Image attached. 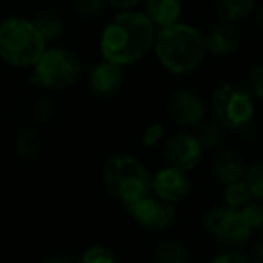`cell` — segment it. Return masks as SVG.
<instances>
[{
  "mask_svg": "<svg viewBox=\"0 0 263 263\" xmlns=\"http://www.w3.org/2000/svg\"><path fill=\"white\" fill-rule=\"evenodd\" d=\"M156 27L140 11H122L106 25L101 36V54L106 61L129 66L153 50Z\"/></svg>",
  "mask_w": 263,
  "mask_h": 263,
  "instance_id": "obj_1",
  "label": "cell"
},
{
  "mask_svg": "<svg viewBox=\"0 0 263 263\" xmlns=\"http://www.w3.org/2000/svg\"><path fill=\"white\" fill-rule=\"evenodd\" d=\"M153 50L159 65L174 76H186L195 72L208 54L204 36L195 27L183 22L159 27Z\"/></svg>",
  "mask_w": 263,
  "mask_h": 263,
  "instance_id": "obj_2",
  "label": "cell"
},
{
  "mask_svg": "<svg viewBox=\"0 0 263 263\" xmlns=\"http://www.w3.org/2000/svg\"><path fill=\"white\" fill-rule=\"evenodd\" d=\"M151 177L149 168L131 154H115L102 165V184L107 195L124 208L151 194Z\"/></svg>",
  "mask_w": 263,
  "mask_h": 263,
  "instance_id": "obj_3",
  "label": "cell"
},
{
  "mask_svg": "<svg viewBox=\"0 0 263 263\" xmlns=\"http://www.w3.org/2000/svg\"><path fill=\"white\" fill-rule=\"evenodd\" d=\"M45 50V40L31 20L9 16L0 24V58L11 66H34Z\"/></svg>",
  "mask_w": 263,
  "mask_h": 263,
  "instance_id": "obj_4",
  "label": "cell"
},
{
  "mask_svg": "<svg viewBox=\"0 0 263 263\" xmlns=\"http://www.w3.org/2000/svg\"><path fill=\"white\" fill-rule=\"evenodd\" d=\"M213 118L226 131H246L254 120L256 104L246 84L220 83L210 97Z\"/></svg>",
  "mask_w": 263,
  "mask_h": 263,
  "instance_id": "obj_5",
  "label": "cell"
},
{
  "mask_svg": "<svg viewBox=\"0 0 263 263\" xmlns=\"http://www.w3.org/2000/svg\"><path fill=\"white\" fill-rule=\"evenodd\" d=\"M202 229L213 242L222 247L242 249L251 242L254 231L246 220L242 210L220 204L211 206L202 215Z\"/></svg>",
  "mask_w": 263,
  "mask_h": 263,
  "instance_id": "obj_6",
  "label": "cell"
},
{
  "mask_svg": "<svg viewBox=\"0 0 263 263\" xmlns=\"http://www.w3.org/2000/svg\"><path fill=\"white\" fill-rule=\"evenodd\" d=\"M81 76V61L65 49H45L34 63V79L47 90H65Z\"/></svg>",
  "mask_w": 263,
  "mask_h": 263,
  "instance_id": "obj_7",
  "label": "cell"
},
{
  "mask_svg": "<svg viewBox=\"0 0 263 263\" xmlns=\"http://www.w3.org/2000/svg\"><path fill=\"white\" fill-rule=\"evenodd\" d=\"M166 115L179 129H195L199 124L206 120L208 104L192 88H177L166 99Z\"/></svg>",
  "mask_w": 263,
  "mask_h": 263,
  "instance_id": "obj_8",
  "label": "cell"
},
{
  "mask_svg": "<svg viewBox=\"0 0 263 263\" xmlns=\"http://www.w3.org/2000/svg\"><path fill=\"white\" fill-rule=\"evenodd\" d=\"M202 154L204 151L195 133H192L190 129H179L163 140V161L183 172H194L201 163Z\"/></svg>",
  "mask_w": 263,
  "mask_h": 263,
  "instance_id": "obj_9",
  "label": "cell"
},
{
  "mask_svg": "<svg viewBox=\"0 0 263 263\" xmlns=\"http://www.w3.org/2000/svg\"><path fill=\"white\" fill-rule=\"evenodd\" d=\"M125 210L131 215L135 224L147 231H165V229L172 228L177 217L176 204L161 201L153 194L138 199Z\"/></svg>",
  "mask_w": 263,
  "mask_h": 263,
  "instance_id": "obj_10",
  "label": "cell"
},
{
  "mask_svg": "<svg viewBox=\"0 0 263 263\" xmlns=\"http://www.w3.org/2000/svg\"><path fill=\"white\" fill-rule=\"evenodd\" d=\"M194 190V181L190 174L174 166H163L151 177V194L170 204H179L186 201Z\"/></svg>",
  "mask_w": 263,
  "mask_h": 263,
  "instance_id": "obj_11",
  "label": "cell"
},
{
  "mask_svg": "<svg viewBox=\"0 0 263 263\" xmlns=\"http://www.w3.org/2000/svg\"><path fill=\"white\" fill-rule=\"evenodd\" d=\"M204 36L206 52L211 55H229L238 50L242 43V29L236 22H229L220 18L208 29Z\"/></svg>",
  "mask_w": 263,
  "mask_h": 263,
  "instance_id": "obj_12",
  "label": "cell"
},
{
  "mask_svg": "<svg viewBox=\"0 0 263 263\" xmlns=\"http://www.w3.org/2000/svg\"><path fill=\"white\" fill-rule=\"evenodd\" d=\"M246 166L247 161L243 158V154L238 149H233V147H220V149H217L210 161L211 176L222 186L243 179Z\"/></svg>",
  "mask_w": 263,
  "mask_h": 263,
  "instance_id": "obj_13",
  "label": "cell"
},
{
  "mask_svg": "<svg viewBox=\"0 0 263 263\" xmlns=\"http://www.w3.org/2000/svg\"><path fill=\"white\" fill-rule=\"evenodd\" d=\"M124 66L111 61H101L90 72V88L101 97H111L124 86Z\"/></svg>",
  "mask_w": 263,
  "mask_h": 263,
  "instance_id": "obj_14",
  "label": "cell"
},
{
  "mask_svg": "<svg viewBox=\"0 0 263 263\" xmlns=\"http://www.w3.org/2000/svg\"><path fill=\"white\" fill-rule=\"evenodd\" d=\"M183 0H145V16L154 27H166L181 20Z\"/></svg>",
  "mask_w": 263,
  "mask_h": 263,
  "instance_id": "obj_15",
  "label": "cell"
},
{
  "mask_svg": "<svg viewBox=\"0 0 263 263\" xmlns=\"http://www.w3.org/2000/svg\"><path fill=\"white\" fill-rule=\"evenodd\" d=\"M192 251L177 238H163L154 246L151 263H192Z\"/></svg>",
  "mask_w": 263,
  "mask_h": 263,
  "instance_id": "obj_16",
  "label": "cell"
},
{
  "mask_svg": "<svg viewBox=\"0 0 263 263\" xmlns=\"http://www.w3.org/2000/svg\"><path fill=\"white\" fill-rule=\"evenodd\" d=\"M218 16L229 22H243L256 9V0H213Z\"/></svg>",
  "mask_w": 263,
  "mask_h": 263,
  "instance_id": "obj_17",
  "label": "cell"
},
{
  "mask_svg": "<svg viewBox=\"0 0 263 263\" xmlns=\"http://www.w3.org/2000/svg\"><path fill=\"white\" fill-rule=\"evenodd\" d=\"M195 136L201 143L202 151H217L224 147L228 140V131L217 120H204L195 127Z\"/></svg>",
  "mask_w": 263,
  "mask_h": 263,
  "instance_id": "obj_18",
  "label": "cell"
},
{
  "mask_svg": "<svg viewBox=\"0 0 263 263\" xmlns=\"http://www.w3.org/2000/svg\"><path fill=\"white\" fill-rule=\"evenodd\" d=\"M43 149V138L36 129H24L20 135L16 136L14 142V151H16L18 158L31 161L40 156Z\"/></svg>",
  "mask_w": 263,
  "mask_h": 263,
  "instance_id": "obj_19",
  "label": "cell"
},
{
  "mask_svg": "<svg viewBox=\"0 0 263 263\" xmlns=\"http://www.w3.org/2000/svg\"><path fill=\"white\" fill-rule=\"evenodd\" d=\"M222 204L229 206V208L242 210L253 201V195H251L249 186L246 184V181L240 179L235 183H229L222 186Z\"/></svg>",
  "mask_w": 263,
  "mask_h": 263,
  "instance_id": "obj_20",
  "label": "cell"
},
{
  "mask_svg": "<svg viewBox=\"0 0 263 263\" xmlns=\"http://www.w3.org/2000/svg\"><path fill=\"white\" fill-rule=\"evenodd\" d=\"M34 27L38 29V32L42 34V38L47 42H54L61 36L63 32V20L55 13H42L36 16V20H32Z\"/></svg>",
  "mask_w": 263,
  "mask_h": 263,
  "instance_id": "obj_21",
  "label": "cell"
},
{
  "mask_svg": "<svg viewBox=\"0 0 263 263\" xmlns=\"http://www.w3.org/2000/svg\"><path fill=\"white\" fill-rule=\"evenodd\" d=\"M243 181L249 186L253 201H263V158L247 163Z\"/></svg>",
  "mask_w": 263,
  "mask_h": 263,
  "instance_id": "obj_22",
  "label": "cell"
},
{
  "mask_svg": "<svg viewBox=\"0 0 263 263\" xmlns=\"http://www.w3.org/2000/svg\"><path fill=\"white\" fill-rule=\"evenodd\" d=\"M76 263H118V258L111 247L95 243L86 247Z\"/></svg>",
  "mask_w": 263,
  "mask_h": 263,
  "instance_id": "obj_23",
  "label": "cell"
},
{
  "mask_svg": "<svg viewBox=\"0 0 263 263\" xmlns=\"http://www.w3.org/2000/svg\"><path fill=\"white\" fill-rule=\"evenodd\" d=\"M165 136H166L165 124L163 122H153L142 133V145L147 147V149H154V147H158L165 140Z\"/></svg>",
  "mask_w": 263,
  "mask_h": 263,
  "instance_id": "obj_24",
  "label": "cell"
},
{
  "mask_svg": "<svg viewBox=\"0 0 263 263\" xmlns=\"http://www.w3.org/2000/svg\"><path fill=\"white\" fill-rule=\"evenodd\" d=\"M106 9V0H77L76 13L79 18L91 20V18L101 16V13Z\"/></svg>",
  "mask_w": 263,
  "mask_h": 263,
  "instance_id": "obj_25",
  "label": "cell"
},
{
  "mask_svg": "<svg viewBox=\"0 0 263 263\" xmlns=\"http://www.w3.org/2000/svg\"><path fill=\"white\" fill-rule=\"evenodd\" d=\"M242 213L254 233H263V201H251L242 208Z\"/></svg>",
  "mask_w": 263,
  "mask_h": 263,
  "instance_id": "obj_26",
  "label": "cell"
},
{
  "mask_svg": "<svg viewBox=\"0 0 263 263\" xmlns=\"http://www.w3.org/2000/svg\"><path fill=\"white\" fill-rule=\"evenodd\" d=\"M246 86L254 99L263 101V63H258L249 70Z\"/></svg>",
  "mask_w": 263,
  "mask_h": 263,
  "instance_id": "obj_27",
  "label": "cell"
},
{
  "mask_svg": "<svg viewBox=\"0 0 263 263\" xmlns=\"http://www.w3.org/2000/svg\"><path fill=\"white\" fill-rule=\"evenodd\" d=\"M208 263H249V258H247L240 249L224 247L222 251L215 253L213 256L210 258Z\"/></svg>",
  "mask_w": 263,
  "mask_h": 263,
  "instance_id": "obj_28",
  "label": "cell"
},
{
  "mask_svg": "<svg viewBox=\"0 0 263 263\" xmlns=\"http://www.w3.org/2000/svg\"><path fill=\"white\" fill-rule=\"evenodd\" d=\"M247 258H249V263H263V233L260 238L254 240L253 247H251V254Z\"/></svg>",
  "mask_w": 263,
  "mask_h": 263,
  "instance_id": "obj_29",
  "label": "cell"
},
{
  "mask_svg": "<svg viewBox=\"0 0 263 263\" xmlns=\"http://www.w3.org/2000/svg\"><path fill=\"white\" fill-rule=\"evenodd\" d=\"M52 101H42L38 104V111H36V117H38L40 122H45L50 118V115H52V104H50Z\"/></svg>",
  "mask_w": 263,
  "mask_h": 263,
  "instance_id": "obj_30",
  "label": "cell"
},
{
  "mask_svg": "<svg viewBox=\"0 0 263 263\" xmlns=\"http://www.w3.org/2000/svg\"><path fill=\"white\" fill-rule=\"evenodd\" d=\"M142 0H106V4H109L111 7H117L122 11H129L133 7H136Z\"/></svg>",
  "mask_w": 263,
  "mask_h": 263,
  "instance_id": "obj_31",
  "label": "cell"
},
{
  "mask_svg": "<svg viewBox=\"0 0 263 263\" xmlns=\"http://www.w3.org/2000/svg\"><path fill=\"white\" fill-rule=\"evenodd\" d=\"M40 263H76V261H72V258H68L66 254L55 253V254H49V256H45Z\"/></svg>",
  "mask_w": 263,
  "mask_h": 263,
  "instance_id": "obj_32",
  "label": "cell"
},
{
  "mask_svg": "<svg viewBox=\"0 0 263 263\" xmlns=\"http://www.w3.org/2000/svg\"><path fill=\"white\" fill-rule=\"evenodd\" d=\"M256 11V24H258V27L261 29V32H263V2L260 4V7L258 9H254Z\"/></svg>",
  "mask_w": 263,
  "mask_h": 263,
  "instance_id": "obj_33",
  "label": "cell"
},
{
  "mask_svg": "<svg viewBox=\"0 0 263 263\" xmlns=\"http://www.w3.org/2000/svg\"><path fill=\"white\" fill-rule=\"evenodd\" d=\"M136 263H145V261H136Z\"/></svg>",
  "mask_w": 263,
  "mask_h": 263,
  "instance_id": "obj_34",
  "label": "cell"
}]
</instances>
